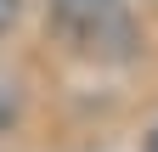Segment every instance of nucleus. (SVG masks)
<instances>
[{"label": "nucleus", "mask_w": 158, "mask_h": 152, "mask_svg": "<svg viewBox=\"0 0 158 152\" xmlns=\"http://www.w3.org/2000/svg\"><path fill=\"white\" fill-rule=\"evenodd\" d=\"M147 152H158V135H152V146H147Z\"/></svg>", "instance_id": "obj_4"}, {"label": "nucleus", "mask_w": 158, "mask_h": 152, "mask_svg": "<svg viewBox=\"0 0 158 152\" xmlns=\"http://www.w3.org/2000/svg\"><path fill=\"white\" fill-rule=\"evenodd\" d=\"M45 17L90 62H130L141 51V28L124 0H45Z\"/></svg>", "instance_id": "obj_1"}, {"label": "nucleus", "mask_w": 158, "mask_h": 152, "mask_svg": "<svg viewBox=\"0 0 158 152\" xmlns=\"http://www.w3.org/2000/svg\"><path fill=\"white\" fill-rule=\"evenodd\" d=\"M17 118H23V85H17V79H0V135H6Z\"/></svg>", "instance_id": "obj_2"}, {"label": "nucleus", "mask_w": 158, "mask_h": 152, "mask_svg": "<svg viewBox=\"0 0 158 152\" xmlns=\"http://www.w3.org/2000/svg\"><path fill=\"white\" fill-rule=\"evenodd\" d=\"M23 23V0H0V34H11Z\"/></svg>", "instance_id": "obj_3"}]
</instances>
